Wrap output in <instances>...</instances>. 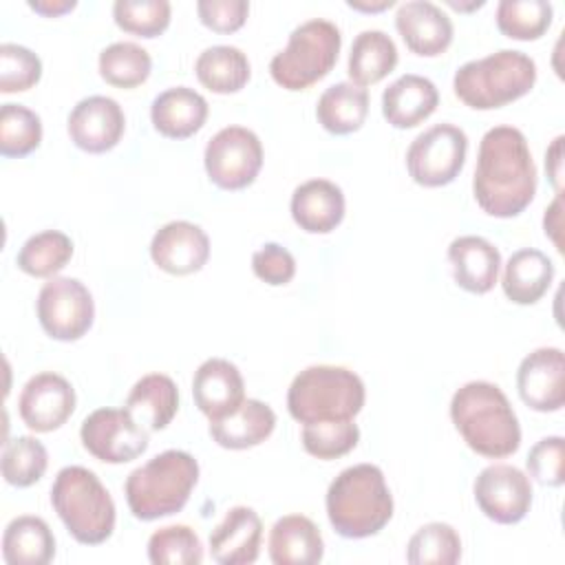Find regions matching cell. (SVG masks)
<instances>
[{
	"instance_id": "681fc988",
	"label": "cell",
	"mask_w": 565,
	"mask_h": 565,
	"mask_svg": "<svg viewBox=\"0 0 565 565\" xmlns=\"http://www.w3.org/2000/svg\"><path fill=\"white\" fill-rule=\"evenodd\" d=\"M351 9H358V11H384L388 7H393L395 2L393 0H380V2H364V0H349L347 2Z\"/></svg>"
},
{
	"instance_id": "8992f818",
	"label": "cell",
	"mask_w": 565,
	"mask_h": 565,
	"mask_svg": "<svg viewBox=\"0 0 565 565\" xmlns=\"http://www.w3.org/2000/svg\"><path fill=\"white\" fill-rule=\"evenodd\" d=\"M536 82V64L530 55L501 49L481 60H470L455 71V95L475 110L501 108L527 95Z\"/></svg>"
},
{
	"instance_id": "d6a6232c",
	"label": "cell",
	"mask_w": 565,
	"mask_h": 565,
	"mask_svg": "<svg viewBox=\"0 0 565 565\" xmlns=\"http://www.w3.org/2000/svg\"><path fill=\"white\" fill-rule=\"evenodd\" d=\"M73 258V241L60 230H44L29 236L18 256L15 265L35 278H53Z\"/></svg>"
},
{
	"instance_id": "74e56055",
	"label": "cell",
	"mask_w": 565,
	"mask_h": 565,
	"mask_svg": "<svg viewBox=\"0 0 565 565\" xmlns=\"http://www.w3.org/2000/svg\"><path fill=\"white\" fill-rule=\"evenodd\" d=\"M42 141V119L22 104L0 108V152L4 157H26Z\"/></svg>"
},
{
	"instance_id": "f35d334b",
	"label": "cell",
	"mask_w": 565,
	"mask_h": 565,
	"mask_svg": "<svg viewBox=\"0 0 565 565\" xmlns=\"http://www.w3.org/2000/svg\"><path fill=\"white\" fill-rule=\"evenodd\" d=\"M148 558L154 565H199L203 561V545L192 527L166 525L150 534Z\"/></svg>"
},
{
	"instance_id": "60d3db41",
	"label": "cell",
	"mask_w": 565,
	"mask_h": 565,
	"mask_svg": "<svg viewBox=\"0 0 565 565\" xmlns=\"http://www.w3.org/2000/svg\"><path fill=\"white\" fill-rule=\"evenodd\" d=\"M168 0H117L113 4V18L119 29L139 38H157L170 24Z\"/></svg>"
},
{
	"instance_id": "e0dca14e",
	"label": "cell",
	"mask_w": 565,
	"mask_h": 565,
	"mask_svg": "<svg viewBox=\"0 0 565 565\" xmlns=\"http://www.w3.org/2000/svg\"><path fill=\"white\" fill-rule=\"evenodd\" d=\"M150 256L159 269L172 276H188L207 263L210 238L196 223L170 221L154 232Z\"/></svg>"
},
{
	"instance_id": "44dd1931",
	"label": "cell",
	"mask_w": 565,
	"mask_h": 565,
	"mask_svg": "<svg viewBox=\"0 0 565 565\" xmlns=\"http://www.w3.org/2000/svg\"><path fill=\"white\" fill-rule=\"evenodd\" d=\"M291 218L309 234H329L344 218V194L329 179H309L291 194Z\"/></svg>"
},
{
	"instance_id": "1f68e13d",
	"label": "cell",
	"mask_w": 565,
	"mask_h": 565,
	"mask_svg": "<svg viewBox=\"0 0 565 565\" xmlns=\"http://www.w3.org/2000/svg\"><path fill=\"white\" fill-rule=\"evenodd\" d=\"M397 64V46L380 29L360 31L351 44L349 53V77L358 86L377 84Z\"/></svg>"
},
{
	"instance_id": "8fae6325",
	"label": "cell",
	"mask_w": 565,
	"mask_h": 565,
	"mask_svg": "<svg viewBox=\"0 0 565 565\" xmlns=\"http://www.w3.org/2000/svg\"><path fill=\"white\" fill-rule=\"evenodd\" d=\"M203 163L210 181L221 190H243L263 168V143L245 126L221 128L205 146Z\"/></svg>"
},
{
	"instance_id": "d590c367",
	"label": "cell",
	"mask_w": 565,
	"mask_h": 565,
	"mask_svg": "<svg viewBox=\"0 0 565 565\" xmlns=\"http://www.w3.org/2000/svg\"><path fill=\"white\" fill-rule=\"evenodd\" d=\"M554 9L547 0H501L497 26L503 35L521 42L539 40L552 24Z\"/></svg>"
},
{
	"instance_id": "7a4b0ae2",
	"label": "cell",
	"mask_w": 565,
	"mask_h": 565,
	"mask_svg": "<svg viewBox=\"0 0 565 565\" xmlns=\"http://www.w3.org/2000/svg\"><path fill=\"white\" fill-rule=\"evenodd\" d=\"M450 419L470 450L503 459L519 450L521 426L505 393L486 380L466 382L450 399Z\"/></svg>"
},
{
	"instance_id": "83f0119b",
	"label": "cell",
	"mask_w": 565,
	"mask_h": 565,
	"mask_svg": "<svg viewBox=\"0 0 565 565\" xmlns=\"http://www.w3.org/2000/svg\"><path fill=\"white\" fill-rule=\"evenodd\" d=\"M552 280L554 263L547 258V254L534 247H523L508 258L501 287L508 300L516 305H534L547 294Z\"/></svg>"
},
{
	"instance_id": "6da1fadb",
	"label": "cell",
	"mask_w": 565,
	"mask_h": 565,
	"mask_svg": "<svg viewBox=\"0 0 565 565\" xmlns=\"http://www.w3.org/2000/svg\"><path fill=\"white\" fill-rule=\"evenodd\" d=\"M536 166L525 135L514 126L490 128L479 143L472 192L477 205L497 218L521 214L536 194Z\"/></svg>"
},
{
	"instance_id": "b9f144b4",
	"label": "cell",
	"mask_w": 565,
	"mask_h": 565,
	"mask_svg": "<svg viewBox=\"0 0 565 565\" xmlns=\"http://www.w3.org/2000/svg\"><path fill=\"white\" fill-rule=\"evenodd\" d=\"M42 77L40 57L20 44H0V93H22L33 88Z\"/></svg>"
},
{
	"instance_id": "ffe728a7",
	"label": "cell",
	"mask_w": 565,
	"mask_h": 565,
	"mask_svg": "<svg viewBox=\"0 0 565 565\" xmlns=\"http://www.w3.org/2000/svg\"><path fill=\"white\" fill-rule=\"evenodd\" d=\"M263 521L254 508L234 505L210 532V552L218 565H252L260 554Z\"/></svg>"
},
{
	"instance_id": "52a82bcc",
	"label": "cell",
	"mask_w": 565,
	"mask_h": 565,
	"mask_svg": "<svg viewBox=\"0 0 565 565\" xmlns=\"http://www.w3.org/2000/svg\"><path fill=\"white\" fill-rule=\"evenodd\" d=\"M364 382L344 366L313 364L302 369L287 391L289 415L300 424L353 419L364 406Z\"/></svg>"
},
{
	"instance_id": "603a6c76",
	"label": "cell",
	"mask_w": 565,
	"mask_h": 565,
	"mask_svg": "<svg viewBox=\"0 0 565 565\" xmlns=\"http://www.w3.org/2000/svg\"><path fill=\"white\" fill-rule=\"evenodd\" d=\"M448 260L455 282L470 294H486L494 287L501 269L499 249L483 236H459L448 245Z\"/></svg>"
},
{
	"instance_id": "7bdbcfd3",
	"label": "cell",
	"mask_w": 565,
	"mask_h": 565,
	"mask_svg": "<svg viewBox=\"0 0 565 565\" xmlns=\"http://www.w3.org/2000/svg\"><path fill=\"white\" fill-rule=\"evenodd\" d=\"M530 477L550 488L565 483V439L561 435H550L539 439L525 459Z\"/></svg>"
},
{
	"instance_id": "277c9868",
	"label": "cell",
	"mask_w": 565,
	"mask_h": 565,
	"mask_svg": "<svg viewBox=\"0 0 565 565\" xmlns=\"http://www.w3.org/2000/svg\"><path fill=\"white\" fill-rule=\"evenodd\" d=\"M196 481L199 463L190 452L163 450L128 475L124 492L135 519L154 521L183 510Z\"/></svg>"
},
{
	"instance_id": "9c48e42d",
	"label": "cell",
	"mask_w": 565,
	"mask_h": 565,
	"mask_svg": "<svg viewBox=\"0 0 565 565\" xmlns=\"http://www.w3.org/2000/svg\"><path fill=\"white\" fill-rule=\"evenodd\" d=\"M468 137L455 124H437L419 132L406 150V168L415 183L441 188L452 183L463 170Z\"/></svg>"
},
{
	"instance_id": "bcb514c9",
	"label": "cell",
	"mask_w": 565,
	"mask_h": 565,
	"mask_svg": "<svg viewBox=\"0 0 565 565\" xmlns=\"http://www.w3.org/2000/svg\"><path fill=\"white\" fill-rule=\"evenodd\" d=\"M545 170L547 177L554 185L556 192H561V183H563V135H558L552 146L545 152Z\"/></svg>"
},
{
	"instance_id": "8d00e7d4",
	"label": "cell",
	"mask_w": 565,
	"mask_h": 565,
	"mask_svg": "<svg viewBox=\"0 0 565 565\" xmlns=\"http://www.w3.org/2000/svg\"><path fill=\"white\" fill-rule=\"evenodd\" d=\"M49 466V452L35 437L22 435L4 444L0 468L9 486L29 488L42 479Z\"/></svg>"
},
{
	"instance_id": "4dcf8cb0",
	"label": "cell",
	"mask_w": 565,
	"mask_h": 565,
	"mask_svg": "<svg viewBox=\"0 0 565 565\" xmlns=\"http://www.w3.org/2000/svg\"><path fill=\"white\" fill-rule=\"evenodd\" d=\"M194 73L207 90L230 95L238 93L249 82L252 66L241 49L230 44H216L199 53L194 62Z\"/></svg>"
},
{
	"instance_id": "d4e9b609",
	"label": "cell",
	"mask_w": 565,
	"mask_h": 565,
	"mask_svg": "<svg viewBox=\"0 0 565 565\" xmlns=\"http://www.w3.org/2000/svg\"><path fill=\"white\" fill-rule=\"evenodd\" d=\"M324 556L318 525L305 514L280 516L269 532V558L274 565H316Z\"/></svg>"
},
{
	"instance_id": "484cf974",
	"label": "cell",
	"mask_w": 565,
	"mask_h": 565,
	"mask_svg": "<svg viewBox=\"0 0 565 565\" xmlns=\"http://www.w3.org/2000/svg\"><path fill=\"white\" fill-rule=\"evenodd\" d=\"M276 428V413L260 399H245L234 413L210 422V437L221 448L245 450L263 444Z\"/></svg>"
},
{
	"instance_id": "30bf717a",
	"label": "cell",
	"mask_w": 565,
	"mask_h": 565,
	"mask_svg": "<svg viewBox=\"0 0 565 565\" xmlns=\"http://www.w3.org/2000/svg\"><path fill=\"white\" fill-rule=\"evenodd\" d=\"M35 311L40 327L60 342H73L88 333L95 318V302L88 287L71 276H53L42 285Z\"/></svg>"
},
{
	"instance_id": "f1b7e54d",
	"label": "cell",
	"mask_w": 565,
	"mask_h": 565,
	"mask_svg": "<svg viewBox=\"0 0 565 565\" xmlns=\"http://www.w3.org/2000/svg\"><path fill=\"white\" fill-rule=\"evenodd\" d=\"M55 556V536L40 516L22 514L2 534V558L9 565H46Z\"/></svg>"
},
{
	"instance_id": "5bb4252c",
	"label": "cell",
	"mask_w": 565,
	"mask_h": 565,
	"mask_svg": "<svg viewBox=\"0 0 565 565\" xmlns=\"http://www.w3.org/2000/svg\"><path fill=\"white\" fill-rule=\"evenodd\" d=\"M516 388L525 406L539 413H556L565 404V355L558 347H541L527 353L516 369Z\"/></svg>"
},
{
	"instance_id": "5b68a950",
	"label": "cell",
	"mask_w": 565,
	"mask_h": 565,
	"mask_svg": "<svg viewBox=\"0 0 565 565\" xmlns=\"http://www.w3.org/2000/svg\"><path fill=\"white\" fill-rule=\"evenodd\" d=\"M51 505L68 534L82 545H99L115 530V501L99 477L84 466H64L55 475Z\"/></svg>"
},
{
	"instance_id": "f907efd6",
	"label": "cell",
	"mask_w": 565,
	"mask_h": 565,
	"mask_svg": "<svg viewBox=\"0 0 565 565\" xmlns=\"http://www.w3.org/2000/svg\"><path fill=\"white\" fill-rule=\"evenodd\" d=\"M452 9H457V11H470V9H479V7H483V0H472L470 4H463V2H457V0H446Z\"/></svg>"
},
{
	"instance_id": "e575fe53",
	"label": "cell",
	"mask_w": 565,
	"mask_h": 565,
	"mask_svg": "<svg viewBox=\"0 0 565 565\" xmlns=\"http://www.w3.org/2000/svg\"><path fill=\"white\" fill-rule=\"evenodd\" d=\"M461 558V539L448 523L433 521L422 525L406 545L411 565H455Z\"/></svg>"
},
{
	"instance_id": "ba28073f",
	"label": "cell",
	"mask_w": 565,
	"mask_h": 565,
	"mask_svg": "<svg viewBox=\"0 0 565 565\" xmlns=\"http://www.w3.org/2000/svg\"><path fill=\"white\" fill-rule=\"evenodd\" d=\"M340 29L322 18L307 20L289 33V42L269 62L274 82L287 90H305L320 82L338 62Z\"/></svg>"
},
{
	"instance_id": "3957f363",
	"label": "cell",
	"mask_w": 565,
	"mask_h": 565,
	"mask_svg": "<svg viewBox=\"0 0 565 565\" xmlns=\"http://www.w3.org/2000/svg\"><path fill=\"white\" fill-rule=\"evenodd\" d=\"M327 516L344 539H366L384 530L393 516V494L375 463L344 468L327 490Z\"/></svg>"
},
{
	"instance_id": "7402d4cb",
	"label": "cell",
	"mask_w": 565,
	"mask_h": 565,
	"mask_svg": "<svg viewBox=\"0 0 565 565\" xmlns=\"http://www.w3.org/2000/svg\"><path fill=\"white\" fill-rule=\"evenodd\" d=\"M439 104L437 86L415 73L391 82L382 93V115L393 128H415L428 119Z\"/></svg>"
},
{
	"instance_id": "7c38bea8",
	"label": "cell",
	"mask_w": 565,
	"mask_h": 565,
	"mask_svg": "<svg viewBox=\"0 0 565 565\" xmlns=\"http://www.w3.org/2000/svg\"><path fill=\"white\" fill-rule=\"evenodd\" d=\"M84 448L104 463H126L148 448V430L126 408H97L79 428Z\"/></svg>"
},
{
	"instance_id": "2e32d148",
	"label": "cell",
	"mask_w": 565,
	"mask_h": 565,
	"mask_svg": "<svg viewBox=\"0 0 565 565\" xmlns=\"http://www.w3.org/2000/svg\"><path fill=\"white\" fill-rule=\"evenodd\" d=\"M18 411L31 430H57L75 411V388L60 373H38L24 384L18 399Z\"/></svg>"
},
{
	"instance_id": "836d02e7",
	"label": "cell",
	"mask_w": 565,
	"mask_h": 565,
	"mask_svg": "<svg viewBox=\"0 0 565 565\" xmlns=\"http://www.w3.org/2000/svg\"><path fill=\"white\" fill-rule=\"evenodd\" d=\"M152 71L150 53L135 42H113L99 53V75L117 88H135Z\"/></svg>"
},
{
	"instance_id": "4316f807",
	"label": "cell",
	"mask_w": 565,
	"mask_h": 565,
	"mask_svg": "<svg viewBox=\"0 0 565 565\" xmlns=\"http://www.w3.org/2000/svg\"><path fill=\"white\" fill-rule=\"evenodd\" d=\"M148 433L163 430L179 411V388L163 373H148L135 382L124 406Z\"/></svg>"
},
{
	"instance_id": "c3c4849f",
	"label": "cell",
	"mask_w": 565,
	"mask_h": 565,
	"mask_svg": "<svg viewBox=\"0 0 565 565\" xmlns=\"http://www.w3.org/2000/svg\"><path fill=\"white\" fill-rule=\"evenodd\" d=\"M29 7L40 13V15H46V18H57L62 13H68L77 7L75 0H31Z\"/></svg>"
},
{
	"instance_id": "ac0fdd59",
	"label": "cell",
	"mask_w": 565,
	"mask_h": 565,
	"mask_svg": "<svg viewBox=\"0 0 565 565\" xmlns=\"http://www.w3.org/2000/svg\"><path fill=\"white\" fill-rule=\"evenodd\" d=\"M192 397L210 422L234 413L245 402V382L238 366L223 358L205 360L194 371Z\"/></svg>"
},
{
	"instance_id": "4fadbf2b",
	"label": "cell",
	"mask_w": 565,
	"mask_h": 565,
	"mask_svg": "<svg viewBox=\"0 0 565 565\" xmlns=\"http://www.w3.org/2000/svg\"><path fill=\"white\" fill-rule=\"evenodd\" d=\"M475 501L490 521L501 525L519 523L532 508L530 477L516 466H486L475 479Z\"/></svg>"
},
{
	"instance_id": "7dc6e473",
	"label": "cell",
	"mask_w": 565,
	"mask_h": 565,
	"mask_svg": "<svg viewBox=\"0 0 565 565\" xmlns=\"http://www.w3.org/2000/svg\"><path fill=\"white\" fill-rule=\"evenodd\" d=\"M561 203H563V194L556 192L552 205L545 210V218H543V227H545V234L554 241L556 249L563 252L561 247V238H558V232H561Z\"/></svg>"
},
{
	"instance_id": "cb8c5ba5",
	"label": "cell",
	"mask_w": 565,
	"mask_h": 565,
	"mask_svg": "<svg viewBox=\"0 0 565 565\" xmlns=\"http://www.w3.org/2000/svg\"><path fill=\"white\" fill-rule=\"evenodd\" d=\"M150 119L154 130L163 137L188 139L203 128L207 119V102L194 88L172 86L152 99Z\"/></svg>"
},
{
	"instance_id": "d6986e66",
	"label": "cell",
	"mask_w": 565,
	"mask_h": 565,
	"mask_svg": "<svg viewBox=\"0 0 565 565\" xmlns=\"http://www.w3.org/2000/svg\"><path fill=\"white\" fill-rule=\"evenodd\" d=\"M395 26L404 44L422 57L441 55L452 42L450 18L428 0H411L397 7Z\"/></svg>"
},
{
	"instance_id": "f546056e",
	"label": "cell",
	"mask_w": 565,
	"mask_h": 565,
	"mask_svg": "<svg viewBox=\"0 0 565 565\" xmlns=\"http://www.w3.org/2000/svg\"><path fill=\"white\" fill-rule=\"evenodd\" d=\"M369 115V93L353 82H338L329 86L318 104V124L331 135H351L362 128Z\"/></svg>"
},
{
	"instance_id": "9a60e30c",
	"label": "cell",
	"mask_w": 565,
	"mask_h": 565,
	"mask_svg": "<svg viewBox=\"0 0 565 565\" xmlns=\"http://www.w3.org/2000/svg\"><path fill=\"white\" fill-rule=\"evenodd\" d=\"M126 128V115L121 106L106 95H90L79 99L66 119L71 141L90 154L113 150Z\"/></svg>"
},
{
	"instance_id": "f6af8a7d",
	"label": "cell",
	"mask_w": 565,
	"mask_h": 565,
	"mask_svg": "<svg viewBox=\"0 0 565 565\" xmlns=\"http://www.w3.org/2000/svg\"><path fill=\"white\" fill-rule=\"evenodd\" d=\"M199 20L216 33L238 31L249 13L247 0H199L196 2Z\"/></svg>"
},
{
	"instance_id": "ee69618b",
	"label": "cell",
	"mask_w": 565,
	"mask_h": 565,
	"mask_svg": "<svg viewBox=\"0 0 565 565\" xmlns=\"http://www.w3.org/2000/svg\"><path fill=\"white\" fill-rule=\"evenodd\" d=\"M254 274L267 285H287L296 276V258L278 243H265L252 256Z\"/></svg>"
},
{
	"instance_id": "ab89813d",
	"label": "cell",
	"mask_w": 565,
	"mask_h": 565,
	"mask_svg": "<svg viewBox=\"0 0 565 565\" xmlns=\"http://www.w3.org/2000/svg\"><path fill=\"white\" fill-rule=\"evenodd\" d=\"M360 441V428L353 419L313 422L302 428V448L318 459H338L351 452Z\"/></svg>"
}]
</instances>
